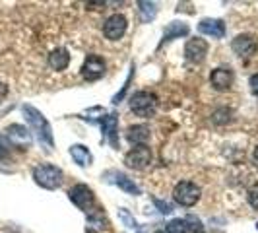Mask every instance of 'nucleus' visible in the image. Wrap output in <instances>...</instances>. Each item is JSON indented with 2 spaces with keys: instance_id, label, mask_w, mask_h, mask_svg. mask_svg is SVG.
I'll use <instances>...</instances> for the list:
<instances>
[{
  "instance_id": "1",
  "label": "nucleus",
  "mask_w": 258,
  "mask_h": 233,
  "mask_svg": "<svg viewBox=\"0 0 258 233\" xmlns=\"http://www.w3.org/2000/svg\"><path fill=\"white\" fill-rule=\"evenodd\" d=\"M22 113L26 116V121L29 123V127L33 129V132L37 134V138L41 142H45L49 148H52V144H54V138H52V129L51 125H49V121L45 119V115L35 109L33 105H24L22 107Z\"/></svg>"
},
{
  "instance_id": "2",
  "label": "nucleus",
  "mask_w": 258,
  "mask_h": 233,
  "mask_svg": "<svg viewBox=\"0 0 258 233\" xmlns=\"http://www.w3.org/2000/svg\"><path fill=\"white\" fill-rule=\"evenodd\" d=\"M33 179H35L39 187H43L47 191H54V189H58L62 185L64 173H62V169L52 165V163H41V165L33 169Z\"/></svg>"
},
{
  "instance_id": "3",
  "label": "nucleus",
  "mask_w": 258,
  "mask_h": 233,
  "mask_svg": "<svg viewBox=\"0 0 258 233\" xmlns=\"http://www.w3.org/2000/svg\"><path fill=\"white\" fill-rule=\"evenodd\" d=\"M130 111L136 116L142 119H150L155 115L157 111V97L152 91H136L134 95H130Z\"/></svg>"
},
{
  "instance_id": "4",
  "label": "nucleus",
  "mask_w": 258,
  "mask_h": 233,
  "mask_svg": "<svg viewBox=\"0 0 258 233\" xmlns=\"http://www.w3.org/2000/svg\"><path fill=\"white\" fill-rule=\"evenodd\" d=\"M200 196H202V191H200V187L192 181L177 183L175 189H173V198H175V202L184 208L194 206V204L200 200Z\"/></svg>"
},
{
  "instance_id": "5",
  "label": "nucleus",
  "mask_w": 258,
  "mask_h": 233,
  "mask_svg": "<svg viewBox=\"0 0 258 233\" xmlns=\"http://www.w3.org/2000/svg\"><path fill=\"white\" fill-rule=\"evenodd\" d=\"M68 198L72 200V204L78 206L80 210H84V212H88L91 206H93V202H95V196H93V191H91L88 185H74L70 191H68Z\"/></svg>"
},
{
  "instance_id": "6",
  "label": "nucleus",
  "mask_w": 258,
  "mask_h": 233,
  "mask_svg": "<svg viewBox=\"0 0 258 233\" xmlns=\"http://www.w3.org/2000/svg\"><path fill=\"white\" fill-rule=\"evenodd\" d=\"M126 26H128V22H126V18L122 14H113V16H109L105 20L103 35L109 41H118V39L126 33Z\"/></svg>"
},
{
  "instance_id": "7",
  "label": "nucleus",
  "mask_w": 258,
  "mask_h": 233,
  "mask_svg": "<svg viewBox=\"0 0 258 233\" xmlns=\"http://www.w3.org/2000/svg\"><path fill=\"white\" fill-rule=\"evenodd\" d=\"M124 163L130 169H146L152 163V150L148 146H134L128 154L124 155Z\"/></svg>"
},
{
  "instance_id": "8",
  "label": "nucleus",
  "mask_w": 258,
  "mask_h": 233,
  "mask_svg": "<svg viewBox=\"0 0 258 233\" xmlns=\"http://www.w3.org/2000/svg\"><path fill=\"white\" fill-rule=\"evenodd\" d=\"M105 68H107V65L99 54H90L82 65V78L88 82H95V80L105 76Z\"/></svg>"
},
{
  "instance_id": "9",
  "label": "nucleus",
  "mask_w": 258,
  "mask_h": 233,
  "mask_svg": "<svg viewBox=\"0 0 258 233\" xmlns=\"http://www.w3.org/2000/svg\"><path fill=\"white\" fill-rule=\"evenodd\" d=\"M206 54H208V43L204 39L196 37L190 39L186 45H184V56L188 63L192 65H202L206 61Z\"/></svg>"
},
{
  "instance_id": "10",
  "label": "nucleus",
  "mask_w": 258,
  "mask_h": 233,
  "mask_svg": "<svg viewBox=\"0 0 258 233\" xmlns=\"http://www.w3.org/2000/svg\"><path fill=\"white\" fill-rule=\"evenodd\" d=\"M231 49L239 56H252L258 51V43L250 33H241V35H237L233 39Z\"/></svg>"
},
{
  "instance_id": "11",
  "label": "nucleus",
  "mask_w": 258,
  "mask_h": 233,
  "mask_svg": "<svg viewBox=\"0 0 258 233\" xmlns=\"http://www.w3.org/2000/svg\"><path fill=\"white\" fill-rule=\"evenodd\" d=\"M202 229V223L200 220H196L192 216H186V218H177V220L169 221L165 231L167 233H198Z\"/></svg>"
},
{
  "instance_id": "12",
  "label": "nucleus",
  "mask_w": 258,
  "mask_h": 233,
  "mask_svg": "<svg viewBox=\"0 0 258 233\" xmlns=\"http://www.w3.org/2000/svg\"><path fill=\"white\" fill-rule=\"evenodd\" d=\"M210 84H212L214 90L227 91L233 86V70L231 68H225V66H220V68L212 70V74H210Z\"/></svg>"
},
{
  "instance_id": "13",
  "label": "nucleus",
  "mask_w": 258,
  "mask_h": 233,
  "mask_svg": "<svg viewBox=\"0 0 258 233\" xmlns=\"http://www.w3.org/2000/svg\"><path fill=\"white\" fill-rule=\"evenodd\" d=\"M101 130L105 140L113 148H118V116L115 113H109L101 119Z\"/></svg>"
},
{
  "instance_id": "14",
  "label": "nucleus",
  "mask_w": 258,
  "mask_h": 233,
  "mask_svg": "<svg viewBox=\"0 0 258 233\" xmlns=\"http://www.w3.org/2000/svg\"><path fill=\"white\" fill-rule=\"evenodd\" d=\"M6 136H8L10 144L18 146V148L27 150V148L31 146V132H29L26 127H22V125H12V127H8V129H6Z\"/></svg>"
},
{
  "instance_id": "15",
  "label": "nucleus",
  "mask_w": 258,
  "mask_h": 233,
  "mask_svg": "<svg viewBox=\"0 0 258 233\" xmlns=\"http://www.w3.org/2000/svg\"><path fill=\"white\" fill-rule=\"evenodd\" d=\"M198 31L214 39H223L225 37V24L218 18H206L198 24Z\"/></svg>"
},
{
  "instance_id": "16",
  "label": "nucleus",
  "mask_w": 258,
  "mask_h": 233,
  "mask_svg": "<svg viewBox=\"0 0 258 233\" xmlns=\"http://www.w3.org/2000/svg\"><path fill=\"white\" fill-rule=\"evenodd\" d=\"M188 33H190V27H188V24H184V22H171V24L165 27V31H163V37H161L159 47H163V45L171 43L173 39L184 37V35H188Z\"/></svg>"
},
{
  "instance_id": "17",
  "label": "nucleus",
  "mask_w": 258,
  "mask_h": 233,
  "mask_svg": "<svg viewBox=\"0 0 258 233\" xmlns=\"http://www.w3.org/2000/svg\"><path fill=\"white\" fill-rule=\"evenodd\" d=\"M150 136H152V132H150L148 125H134V127H128V130H126V138L134 146H146Z\"/></svg>"
},
{
  "instance_id": "18",
  "label": "nucleus",
  "mask_w": 258,
  "mask_h": 233,
  "mask_svg": "<svg viewBox=\"0 0 258 233\" xmlns=\"http://www.w3.org/2000/svg\"><path fill=\"white\" fill-rule=\"evenodd\" d=\"M68 65H70V54H68L64 47H58V49H54L49 54V66H51L52 70L62 72V70L68 68Z\"/></svg>"
},
{
  "instance_id": "19",
  "label": "nucleus",
  "mask_w": 258,
  "mask_h": 233,
  "mask_svg": "<svg viewBox=\"0 0 258 233\" xmlns=\"http://www.w3.org/2000/svg\"><path fill=\"white\" fill-rule=\"evenodd\" d=\"M70 155H72V159L76 161L80 167H90L91 161H93L91 152L86 148V146H82V144H74V146H70Z\"/></svg>"
},
{
  "instance_id": "20",
  "label": "nucleus",
  "mask_w": 258,
  "mask_h": 233,
  "mask_svg": "<svg viewBox=\"0 0 258 233\" xmlns=\"http://www.w3.org/2000/svg\"><path fill=\"white\" fill-rule=\"evenodd\" d=\"M111 175L115 177L113 183H115L118 189H122L126 194H134V196H138V194H140V187L132 181V179H128L124 173H111Z\"/></svg>"
},
{
  "instance_id": "21",
  "label": "nucleus",
  "mask_w": 258,
  "mask_h": 233,
  "mask_svg": "<svg viewBox=\"0 0 258 233\" xmlns=\"http://www.w3.org/2000/svg\"><path fill=\"white\" fill-rule=\"evenodd\" d=\"M109 221L103 218V214H91L88 218V231H107Z\"/></svg>"
},
{
  "instance_id": "22",
  "label": "nucleus",
  "mask_w": 258,
  "mask_h": 233,
  "mask_svg": "<svg viewBox=\"0 0 258 233\" xmlns=\"http://www.w3.org/2000/svg\"><path fill=\"white\" fill-rule=\"evenodd\" d=\"M138 10H140V18H142V22H152L155 18V14H157V10H155V4L154 2H138Z\"/></svg>"
},
{
  "instance_id": "23",
  "label": "nucleus",
  "mask_w": 258,
  "mask_h": 233,
  "mask_svg": "<svg viewBox=\"0 0 258 233\" xmlns=\"http://www.w3.org/2000/svg\"><path fill=\"white\" fill-rule=\"evenodd\" d=\"M231 116H233L231 109H227V107H220V109H216V111L212 113V121H214L216 125H227V123L231 121Z\"/></svg>"
},
{
  "instance_id": "24",
  "label": "nucleus",
  "mask_w": 258,
  "mask_h": 233,
  "mask_svg": "<svg viewBox=\"0 0 258 233\" xmlns=\"http://www.w3.org/2000/svg\"><path fill=\"white\" fill-rule=\"evenodd\" d=\"M118 216H120V220L126 223V227H130V229H136L138 227V223H136V220L132 218L128 214V210L126 208H118Z\"/></svg>"
},
{
  "instance_id": "25",
  "label": "nucleus",
  "mask_w": 258,
  "mask_h": 233,
  "mask_svg": "<svg viewBox=\"0 0 258 233\" xmlns=\"http://www.w3.org/2000/svg\"><path fill=\"white\" fill-rule=\"evenodd\" d=\"M132 76H134V66H132V70H130V74L128 78H126V82H124V86H122V90H120V93H116L115 97H113V103H120V99L124 97V93H126V90H128V86H130V80H132Z\"/></svg>"
},
{
  "instance_id": "26",
  "label": "nucleus",
  "mask_w": 258,
  "mask_h": 233,
  "mask_svg": "<svg viewBox=\"0 0 258 233\" xmlns=\"http://www.w3.org/2000/svg\"><path fill=\"white\" fill-rule=\"evenodd\" d=\"M248 204L254 210H258V185H252L248 189Z\"/></svg>"
},
{
  "instance_id": "27",
  "label": "nucleus",
  "mask_w": 258,
  "mask_h": 233,
  "mask_svg": "<svg viewBox=\"0 0 258 233\" xmlns=\"http://www.w3.org/2000/svg\"><path fill=\"white\" fill-rule=\"evenodd\" d=\"M154 202H155V206L159 208L161 214H171V212H173V206H171L169 202H163V200H159V198H154Z\"/></svg>"
},
{
  "instance_id": "28",
  "label": "nucleus",
  "mask_w": 258,
  "mask_h": 233,
  "mask_svg": "<svg viewBox=\"0 0 258 233\" xmlns=\"http://www.w3.org/2000/svg\"><path fill=\"white\" fill-rule=\"evenodd\" d=\"M248 86H250V91L258 97V74H252L250 80H248Z\"/></svg>"
},
{
  "instance_id": "29",
  "label": "nucleus",
  "mask_w": 258,
  "mask_h": 233,
  "mask_svg": "<svg viewBox=\"0 0 258 233\" xmlns=\"http://www.w3.org/2000/svg\"><path fill=\"white\" fill-rule=\"evenodd\" d=\"M8 95V86L4 84V82H0V103H2V99Z\"/></svg>"
},
{
  "instance_id": "30",
  "label": "nucleus",
  "mask_w": 258,
  "mask_h": 233,
  "mask_svg": "<svg viewBox=\"0 0 258 233\" xmlns=\"http://www.w3.org/2000/svg\"><path fill=\"white\" fill-rule=\"evenodd\" d=\"M252 163H254V165L258 167V146L254 148V150H252Z\"/></svg>"
},
{
  "instance_id": "31",
  "label": "nucleus",
  "mask_w": 258,
  "mask_h": 233,
  "mask_svg": "<svg viewBox=\"0 0 258 233\" xmlns=\"http://www.w3.org/2000/svg\"><path fill=\"white\" fill-rule=\"evenodd\" d=\"M155 233H167L165 229H159V231H155Z\"/></svg>"
}]
</instances>
